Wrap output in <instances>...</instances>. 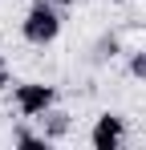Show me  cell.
Instances as JSON below:
<instances>
[{
	"instance_id": "7a4b0ae2",
	"label": "cell",
	"mask_w": 146,
	"mask_h": 150,
	"mask_svg": "<svg viewBox=\"0 0 146 150\" xmlns=\"http://www.w3.org/2000/svg\"><path fill=\"white\" fill-rule=\"evenodd\" d=\"M12 101H16L21 118H41L49 105H57V89L45 85V81H24V85L12 89Z\"/></svg>"
},
{
	"instance_id": "5b68a950",
	"label": "cell",
	"mask_w": 146,
	"mask_h": 150,
	"mask_svg": "<svg viewBox=\"0 0 146 150\" xmlns=\"http://www.w3.org/2000/svg\"><path fill=\"white\" fill-rule=\"evenodd\" d=\"M118 49H122V41L114 37V33H101L94 41V65H106V61H114L118 57Z\"/></svg>"
},
{
	"instance_id": "277c9868",
	"label": "cell",
	"mask_w": 146,
	"mask_h": 150,
	"mask_svg": "<svg viewBox=\"0 0 146 150\" xmlns=\"http://www.w3.org/2000/svg\"><path fill=\"white\" fill-rule=\"evenodd\" d=\"M37 122H41V134H45L49 142H61V138H69V130H73V114L61 110V105H49Z\"/></svg>"
},
{
	"instance_id": "8992f818",
	"label": "cell",
	"mask_w": 146,
	"mask_h": 150,
	"mask_svg": "<svg viewBox=\"0 0 146 150\" xmlns=\"http://www.w3.org/2000/svg\"><path fill=\"white\" fill-rule=\"evenodd\" d=\"M12 142H16V146H49V138H45V134H41V130H28L24 122L12 126Z\"/></svg>"
},
{
	"instance_id": "52a82bcc",
	"label": "cell",
	"mask_w": 146,
	"mask_h": 150,
	"mask_svg": "<svg viewBox=\"0 0 146 150\" xmlns=\"http://www.w3.org/2000/svg\"><path fill=\"white\" fill-rule=\"evenodd\" d=\"M130 73L138 77V81H146V49H138V53H130Z\"/></svg>"
},
{
	"instance_id": "3957f363",
	"label": "cell",
	"mask_w": 146,
	"mask_h": 150,
	"mask_svg": "<svg viewBox=\"0 0 146 150\" xmlns=\"http://www.w3.org/2000/svg\"><path fill=\"white\" fill-rule=\"evenodd\" d=\"M126 142V118L122 114H101L89 130V146L94 150H118Z\"/></svg>"
},
{
	"instance_id": "6da1fadb",
	"label": "cell",
	"mask_w": 146,
	"mask_h": 150,
	"mask_svg": "<svg viewBox=\"0 0 146 150\" xmlns=\"http://www.w3.org/2000/svg\"><path fill=\"white\" fill-rule=\"evenodd\" d=\"M61 25H65V8H57L49 0H33V8L24 12V21H21V37L28 45L45 49V45H53L61 37Z\"/></svg>"
},
{
	"instance_id": "9c48e42d",
	"label": "cell",
	"mask_w": 146,
	"mask_h": 150,
	"mask_svg": "<svg viewBox=\"0 0 146 150\" xmlns=\"http://www.w3.org/2000/svg\"><path fill=\"white\" fill-rule=\"evenodd\" d=\"M49 4H57V8H69V4H73V0H49Z\"/></svg>"
},
{
	"instance_id": "ba28073f",
	"label": "cell",
	"mask_w": 146,
	"mask_h": 150,
	"mask_svg": "<svg viewBox=\"0 0 146 150\" xmlns=\"http://www.w3.org/2000/svg\"><path fill=\"white\" fill-rule=\"evenodd\" d=\"M8 81H12V77H8V61H4V53H0V89H8Z\"/></svg>"
},
{
	"instance_id": "30bf717a",
	"label": "cell",
	"mask_w": 146,
	"mask_h": 150,
	"mask_svg": "<svg viewBox=\"0 0 146 150\" xmlns=\"http://www.w3.org/2000/svg\"><path fill=\"white\" fill-rule=\"evenodd\" d=\"M110 4H126V0H110Z\"/></svg>"
}]
</instances>
